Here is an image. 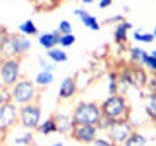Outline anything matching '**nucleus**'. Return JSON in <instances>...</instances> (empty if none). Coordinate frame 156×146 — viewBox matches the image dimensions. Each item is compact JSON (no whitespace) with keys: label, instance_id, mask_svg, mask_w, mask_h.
Instances as JSON below:
<instances>
[{"label":"nucleus","instance_id":"f257e3e1","mask_svg":"<svg viewBox=\"0 0 156 146\" xmlns=\"http://www.w3.org/2000/svg\"><path fill=\"white\" fill-rule=\"evenodd\" d=\"M98 110L93 104H83L75 113V120L80 125H91L98 120Z\"/></svg>","mask_w":156,"mask_h":146},{"label":"nucleus","instance_id":"f03ea898","mask_svg":"<svg viewBox=\"0 0 156 146\" xmlns=\"http://www.w3.org/2000/svg\"><path fill=\"white\" fill-rule=\"evenodd\" d=\"M1 79L5 84H12L18 75V62L15 60H10L5 62L1 67Z\"/></svg>","mask_w":156,"mask_h":146},{"label":"nucleus","instance_id":"7ed1b4c3","mask_svg":"<svg viewBox=\"0 0 156 146\" xmlns=\"http://www.w3.org/2000/svg\"><path fill=\"white\" fill-rule=\"evenodd\" d=\"M34 93V88L30 83L28 82H20L16 85L15 91H13V96L16 98L17 102L20 103H24L28 102L29 99H31Z\"/></svg>","mask_w":156,"mask_h":146},{"label":"nucleus","instance_id":"20e7f679","mask_svg":"<svg viewBox=\"0 0 156 146\" xmlns=\"http://www.w3.org/2000/svg\"><path fill=\"white\" fill-rule=\"evenodd\" d=\"M20 119H22V122L25 127H35L40 120L39 109L34 108V107H25L20 113Z\"/></svg>","mask_w":156,"mask_h":146},{"label":"nucleus","instance_id":"39448f33","mask_svg":"<svg viewBox=\"0 0 156 146\" xmlns=\"http://www.w3.org/2000/svg\"><path fill=\"white\" fill-rule=\"evenodd\" d=\"M16 119V108L12 104H5L0 109V129H6Z\"/></svg>","mask_w":156,"mask_h":146},{"label":"nucleus","instance_id":"423d86ee","mask_svg":"<svg viewBox=\"0 0 156 146\" xmlns=\"http://www.w3.org/2000/svg\"><path fill=\"white\" fill-rule=\"evenodd\" d=\"M103 110L108 117H115L124 110V101L120 97H111L105 103Z\"/></svg>","mask_w":156,"mask_h":146},{"label":"nucleus","instance_id":"0eeeda50","mask_svg":"<svg viewBox=\"0 0 156 146\" xmlns=\"http://www.w3.org/2000/svg\"><path fill=\"white\" fill-rule=\"evenodd\" d=\"M75 13L80 17V20L83 22V24H84L85 26H88V28H90V29H93V30H98L100 26H98L95 17H91L88 12L82 11V10H76Z\"/></svg>","mask_w":156,"mask_h":146},{"label":"nucleus","instance_id":"6e6552de","mask_svg":"<svg viewBox=\"0 0 156 146\" xmlns=\"http://www.w3.org/2000/svg\"><path fill=\"white\" fill-rule=\"evenodd\" d=\"M11 41H12V46H13V49H15V54L25 52L30 48V41L28 38L13 37V38H11Z\"/></svg>","mask_w":156,"mask_h":146},{"label":"nucleus","instance_id":"1a4fd4ad","mask_svg":"<svg viewBox=\"0 0 156 146\" xmlns=\"http://www.w3.org/2000/svg\"><path fill=\"white\" fill-rule=\"evenodd\" d=\"M77 135L78 138L80 140H83V141H90L95 137V129L91 127V126H89V125L82 126V127L78 128Z\"/></svg>","mask_w":156,"mask_h":146},{"label":"nucleus","instance_id":"9d476101","mask_svg":"<svg viewBox=\"0 0 156 146\" xmlns=\"http://www.w3.org/2000/svg\"><path fill=\"white\" fill-rule=\"evenodd\" d=\"M76 90V86H75V83L71 78H66L62 84H61V88H60V96L61 97H70Z\"/></svg>","mask_w":156,"mask_h":146},{"label":"nucleus","instance_id":"9b49d317","mask_svg":"<svg viewBox=\"0 0 156 146\" xmlns=\"http://www.w3.org/2000/svg\"><path fill=\"white\" fill-rule=\"evenodd\" d=\"M129 80L133 85H136L137 88H140L145 83V74H144V72H142V71H133L132 73H130Z\"/></svg>","mask_w":156,"mask_h":146},{"label":"nucleus","instance_id":"f8f14e48","mask_svg":"<svg viewBox=\"0 0 156 146\" xmlns=\"http://www.w3.org/2000/svg\"><path fill=\"white\" fill-rule=\"evenodd\" d=\"M127 134H129V127L125 125H119V126L113 128V130H112L113 138L115 140H119V141L124 140L127 137Z\"/></svg>","mask_w":156,"mask_h":146},{"label":"nucleus","instance_id":"ddd939ff","mask_svg":"<svg viewBox=\"0 0 156 146\" xmlns=\"http://www.w3.org/2000/svg\"><path fill=\"white\" fill-rule=\"evenodd\" d=\"M58 42V38L54 34H44L40 37V43L44 48H52Z\"/></svg>","mask_w":156,"mask_h":146},{"label":"nucleus","instance_id":"4468645a","mask_svg":"<svg viewBox=\"0 0 156 146\" xmlns=\"http://www.w3.org/2000/svg\"><path fill=\"white\" fill-rule=\"evenodd\" d=\"M20 29L22 33L28 34V35H33V34H36L37 33V29H36V26L34 25V23L31 20H27L23 24H20Z\"/></svg>","mask_w":156,"mask_h":146},{"label":"nucleus","instance_id":"2eb2a0df","mask_svg":"<svg viewBox=\"0 0 156 146\" xmlns=\"http://www.w3.org/2000/svg\"><path fill=\"white\" fill-rule=\"evenodd\" d=\"M53 82V75L49 72L44 71V72H41L36 77V83L37 84H41V85H46V84H49Z\"/></svg>","mask_w":156,"mask_h":146},{"label":"nucleus","instance_id":"dca6fc26","mask_svg":"<svg viewBox=\"0 0 156 146\" xmlns=\"http://www.w3.org/2000/svg\"><path fill=\"white\" fill-rule=\"evenodd\" d=\"M144 144H145V139L139 134H135L127 140L126 146H144Z\"/></svg>","mask_w":156,"mask_h":146},{"label":"nucleus","instance_id":"f3484780","mask_svg":"<svg viewBox=\"0 0 156 146\" xmlns=\"http://www.w3.org/2000/svg\"><path fill=\"white\" fill-rule=\"evenodd\" d=\"M49 56L54 60V61H57V62H61V61H66V59H67V56L66 54L64 53V52H61V50H59V49H54V50H51L49 52Z\"/></svg>","mask_w":156,"mask_h":146},{"label":"nucleus","instance_id":"a211bd4d","mask_svg":"<svg viewBox=\"0 0 156 146\" xmlns=\"http://www.w3.org/2000/svg\"><path fill=\"white\" fill-rule=\"evenodd\" d=\"M130 26H131L130 24H122V25H120V26L118 28L117 33H115V37H117L118 41H122V40L126 38V30H127V28H130Z\"/></svg>","mask_w":156,"mask_h":146},{"label":"nucleus","instance_id":"6ab92c4d","mask_svg":"<svg viewBox=\"0 0 156 146\" xmlns=\"http://www.w3.org/2000/svg\"><path fill=\"white\" fill-rule=\"evenodd\" d=\"M75 36L73 35H71V34H66L65 36L60 37V40H59V42L64 46V47H69V46H71L73 42H75Z\"/></svg>","mask_w":156,"mask_h":146},{"label":"nucleus","instance_id":"aec40b11","mask_svg":"<svg viewBox=\"0 0 156 146\" xmlns=\"http://www.w3.org/2000/svg\"><path fill=\"white\" fill-rule=\"evenodd\" d=\"M140 57H142V59L145 61V64H147L148 66H150L151 68H155V70H156V57H155V56H148V55L145 54L144 52H142Z\"/></svg>","mask_w":156,"mask_h":146},{"label":"nucleus","instance_id":"412c9836","mask_svg":"<svg viewBox=\"0 0 156 146\" xmlns=\"http://www.w3.org/2000/svg\"><path fill=\"white\" fill-rule=\"evenodd\" d=\"M41 129H42V132H43L44 134H48L49 132L55 130L57 127H55V123H54L53 121H47V122L43 123V126L41 127Z\"/></svg>","mask_w":156,"mask_h":146},{"label":"nucleus","instance_id":"4be33fe9","mask_svg":"<svg viewBox=\"0 0 156 146\" xmlns=\"http://www.w3.org/2000/svg\"><path fill=\"white\" fill-rule=\"evenodd\" d=\"M148 111L156 116V96H151L149 98V102H148Z\"/></svg>","mask_w":156,"mask_h":146},{"label":"nucleus","instance_id":"5701e85b","mask_svg":"<svg viewBox=\"0 0 156 146\" xmlns=\"http://www.w3.org/2000/svg\"><path fill=\"white\" fill-rule=\"evenodd\" d=\"M135 37L138 41H142V42H151L154 40V36L150 35V34H145V35H140L139 33H136L135 34Z\"/></svg>","mask_w":156,"mask_h":146},{"label":"nucleus","instance_id":"b1692460","mask_svg":"<svg viewBox=\"0 0 156 146\" xmlns=\"http://www.w3.org/2000/svg\"><path fill=\"white\" fill-rule=\"evenodd\" d=\"M59 28H60V30H61L62 33H65V34H70V31H71V24H70L69 22H66V20L61 22Z\"/></svg>","mask_w":156,"mask_h":146},{"label":"nucleus","instance_id":"393cba45","mask_svg":"<svg viewBox=\"0 0 156 146\" xmlns=\"http://www.w3.org/2000/svg\"><path fill=\"white\" fill-rule=\"evenodd\" d=\"M95 146H109V144L106 143V141H103V140H98L95 143Z\"/></svg>","mask_w":156,"mask_h":146},{"label":"nucleus","instance_id":"a878e982","mask_svg":"<svg viewBox=\"0 0 156 146\" xmlns=\"http://www.w3.org/2000/svg\"><path fill=\"white\" fill-rule=\"evenodd\" d=\"M83 1H84V2H87V4H89V2H91L93 0H83Z\"/></svg>","mask_w":156,"mask_h":146},{"label":"nucleus","instance_id":"bb28decb","mask_svg":"<svg viewBox=\"0 0 156 146\" xmlns=\"http://www.w3.org/2000/svg\"><path fill=\"white\" fill-rule=\"evenodd\" d=\"M1 103H2V97L0 96V104H1Z\"/></svg>","mask_w":156,"mask_h":146},{"label":"nucleus","instance_id":"cd10ccee","mask_svg":"<svg viewBox=\"0 0 156 146\" xmlns=\"http://www.w3.org/2000/svg\"><path fill=\"white\" fill-rule=\"evenodd\" d=\"M53 146H62V144H55V145H53Z\"/></svg>","mask_w":156,"mask_h":146},{"label":"nucleus","instance_id":"c85d7f7f","mask_svg":"<svg viewBox=\"0 0 156 146\" xmlns=\"http://www.w3.org/2000/svg\"><path fill=\"white\" fill-rule=\"evenodd\" d=\"M153 56H155L156 57V52H153Z\"/></svg>","mask_w":156,"mask_h":146},{"label":"nucleus","instance_id":"c756f323","mask_svg":"<svg viewBox=\"0 0 156 146\" xmlns=\"http://www.w3.org/2000/svg\"><path fill=\"white\" fill-rule=\"evenodd\" d=\"M155 35H156V29H155Z\"/></svg>","mask_w":156,"mask_h":146}]
</instances>
